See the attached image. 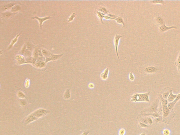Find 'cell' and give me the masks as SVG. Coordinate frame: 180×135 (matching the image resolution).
Instances as JSON below:
<instances>
[{"label": "cell", "instance_id": "35", "mask_svg": "<svg viewBox=\"0 0 180 135\" xmlns=\"http://www.w3.org/2000/svg\"><path fill=\"white\" fill-rule=\"evenodd\" d=\"M129 79L131 81H133L135 79V77L132 72H130L129 75Z\"/></svg>", "mask_w": 180, "mask_h": 135}, {"label": "cell", "instance_id": "26", "mask_svg": "<svg viewBox=\"0 0 180 135\" xmlns=\"http://www.w3.org/2000/svg\"><path fill=\"white\" fill-rule=\"evenodd\" d=\"M15 14H14L13 13H12L11 12H5L4 13H3V15L2 17H4V18H10L11 17H12L13 15H14Z\"/></svg>", "mask_w": 180, "mask_h": 135}, {"label": "cell", "instance_id": "30", "mask_svg": "<svg viewBox=\"0 0 180 135\" xmlns=\"http://www.w3.org/2000/svg\"><path fill=\"white\" fill-rule=\"evenodd\" d=\"M30 79L29 78H27L26 80L25 83H24V86H25L26 88H29V87L30 86Z\"/></svg>", "mask_w": 180, "mask_h": 135}, {"label": "cell", "instance_id": "13", "mask_svg": "<svg viewBox=\"0 0 180 135\" xmlns=\"http://www.w3.org/2000/svg\"><path fill=\"white\" fill-rule=\"evenodd\" d=\"M63 54H52L50 58L46 59V60H45V62L47 63L48 62H49V61H56L57 60L60 59L61 57L63 56Z\"/></svg>", "mask_w": 180, "mask_h": 135}, {"label": "cell", "instance_id": "2", "mask_svg": "<svg viewBox=\"0 0 180 135\" xmlns=\"http://www.w3.org/2000/svg\"><path fill=\"white\" fill-rule=\"evenodd\" d=\"M159 102H160V100H159V98L158 97H157V99L155 100L152 104H151V105L150 106L149 108H147L146 109H144L141 112V113H143V112H149V113L156 112L157 109H158V107L159 106Z\"/></svg>", "mask_w": 180, "mask_h": 135}, {"label": "cell", "instance_id": "20", "mask_svg": "<svg viewBox=\"0 0 180 135\" xmlns=\"http://www.w3.org/2000/svg\"><path fill=\"white\" fill-rule=\"evenodd\" d=\"M21 6L20 5H19V4H16L12 8L11 10V12H12V13H16V12H18L20 11L21 10Z\"/></svg>", "mask_w": 180, "mask_h": 135}, {"label": "cell", "instance_id": "21", "mask_svg": "<svg viewBox=\"0 0 180 135\" xmlns=\"http://www.w3.org/2000/svg\"><path fill=\"white\" fill-rule=\"evenodd\" d=\"M95 12H96V15L97 16V17L98 18V19H99L100 22L102 24H104L103 19H104V16L106 15H105L103 13H102L101 12H100L99 11H95Z\"/></svg>", "mask_w": 180, "mask_h": 135}, {"label": "cell", "instance_id": "8", "mask_svg": "<svg viewBox=\"0 0 180 135\" xmlns=\"http://www.w3.org/2000/svg\"><path fill=\"white\" fill-rule=\"evenodd\" d=\"M162 114L164 119L168 117L171 114V110L167 107V106H162Z\"/></svg>", "mask_w": 180, "mask_h": 135}, {"label": "cell", "instance_id": "6", "mask_svg": "<svg viewBox=\"0 0 180 135\" xmlns=\"http://www.w3.org/2000/svg\"><path fill=\"white\" fill-rule=\"evenodd\" d=\"M51 18V17H50V16H46V17H43L42 18H39L37 16H34V17H32L31 18V19H36L39 21V27H40V30L42 29V25H43V22L44 21H47V20H48L50 19Z\"/></svg>", "mask_w": 180, "mask_h": 135}, {"label": "cell", "instance_id": "27", "mask_svg": "<svg viewBox=\"0 0 180 135\" xmlns=\"http://www.w3.org/2000/svg\"><path fill=\"white\" fill-rule=\"evenodd\" d=\"M26 46H27V48L28 50H29L30 51H32V52H33V50L35 47H34L33 45L31 42H28L26 44Z\"/></svg>", "mask_w": 180, "mask_h": 135}, {"label": "cell", "instance_id": "36", "mask_svg": "<svg viewBox=\"0 0 180 135\" xmlns=\"http://www.w3.org/2000/svg\"><path fill=\"white\" fill-rule=\"evenodd\" d=\"M179 64H180V53L179 54V55L178 56V58L177 59V61H175V64L176 66H177L178 65H179Z\"/></svg>", "mask_w": 180, "mask_h": 135}, {"label": "cell", "instance_id": "18", "mask_svg": "<svg viewBox=\"0 0 180 135\" xmlns=\"http://www.w3.org/2000/svg\"><path fill=\"white\" fill-rule=\"evenodd\" d=\"M97 11L101 12L102 13L106 15H108V14L111 13L107 9H106V8L105 7L101 6H99V7H98V9Z\"/></svg>", "mask_w": 180, "mask_h": 135}, {"label": "cell", "instance_id": "42", "mask_svg": "<svg viewBox=\"0 0 180 135\" xmlns=\"http://www.w3.org/2000/svg\"><path fill=\"white\" fill-rule=\"evenodd\" d=\"M146 135V134H145V133H142V134L141 135Z\"/></svg>", "mask_w": 180, "mask_h": 135}, {"label": "cell", "instance_id": "22", "mask_svg": "<svg viewBox=\"0 0 180 135\" xmlns=\"http://www.w3.org/2000/svg\"><path fill=\"white\" fill-rule=\"evenodd\" d=\"M70 97H71V92H70V89H67L64 92L63 98L64 99L67 100V99H70Z\"/></svg>", "mask_w": 180, "mask_h": 135}, {"label": "cell", "instance_id": "5", "mask_svg": "<svg viewBox=\"0 0 180 135\" xmlns=\"http://www.w3.org/2000/svg\"><path fill=\"white\" fill-rule=\"evenodd\" d=\"M15 59L16 62V63L19 65H21L23 64L28 63L26 61V59L24 56L21 54H18L15 56Z\"/></svg>", "mask_w": 180, "mask_h": 135}, {"label": "cell", "instance_id": "33", "mask_svg": "<svg viewBox=\"0 0 180 135\" xmlns=\"http://www.w3.org/2000/svg\"><path fill=\"white\" fill-rule=\"evenodd\" d=\"M27 100L25 99H20V104L22 106H24L27 105Z\"/></svg>", "mask_w": 180, "mask_h": 135}, {"label": "cell", "instance_id": "1", "mask_svg": "<svg viewBox=\"0 0 180 135\" xmlns=\"http://www.w3.org/2000/svg\"><path fill=\"white\" fill-rule=\"evenodd\" d=\"M150 92L144 93H135L130 96V101L134 103H137V102L150 103Z\"/></svg>", "mask_w": 180, "mask_h": 135}, {"label": "cell", "instance_id": "15", "mask_svg": "<svg viewBox=\"0 0 180 135\" xmlns=\"http://www.w3.org/2000/svg\"><path fill=\"white\" fill-rule=\"evenodd\" d=\"M21 33H22V32H20L19 34H18L17 35H16V36H15V38H14L13 40H12L11 41V43H10V45L9 46V47H8V48H7V50H11V49L12 48H13V47L14 46V44H15L16 42H17L18 40V39H19V36H20V34H21Z\"/></svg>", "mask_w": 180, "mask_h": 135}, {"label": "cell", "instance_id": "3", "mask_svg": "<svg viewBox=\"0 0 180 135\" xmlns=\"http://www.w3.org/2000/svg\"><path fill=\"white\" fill-rule=\"evenodd\" d=\"M50 111H48V110L46 109H39L36 110L35 111L33 112L32 113H31V114H33V116H34L35 117H36V118H38L39 119V118L44 116L45 115H46L47 114L50 113Z\"/></svg>", "mask_w": 180, "mask_h": 135}, {"label": "cell", "instance_id": "23", "mask_svg": "<svg viewBox=\"0 0 180 135\" xmlns=\"http://www.w3.org/2000/svg\"><path fill=\"white\" fill-rule=\"evenodd\" d=\"M177 96V95H174V94L172 93V91H171L170 93L168 98H167V101H168L169 103H171V102H173V101H174Z\"/></svg>", "mask_w": 180, "mask_h": 135}, {"label": "cell", "instance_id": "17", "mask_svg": "<svg viewBox=\"0 0 180 135\" xmlns=\"http://www.w3.org/2000/svg\"><path fill=\"white\" fill-rule=\"evenodd\" d=\"M154 20H155V22H156V23L159 27H161V26H163V24H165V22H164V21L163 19L160 16H156V17H155L154 19Z\"/></svg>", "mask_w": 180, "mask_h": 135}, {"label": "cell", "instance_id": "24", "mask_svg": "<svg viewBox=\"0 0 180 135\" xmlns=\"http://www.w3.org/2000/svg\"><path fill=\"white\" fill-rule=\"evenodd\" d=\"M114 20H115V21H116V22L118 24H122V26H123V27H125V21H124V19L122 18V17H121V16H118L117 18H116V19H115Z\"/></svg>", "mask_w": 180, "mask_h": 135}, {"label": "cell", "instance_id": "39", "mask_svg": "<svg viewBox=\"0 0 180 135\" xmlns=\"http://www.w3.org/2000/svg\"><path fill=\"white\" fill-rule=\"evenodd\" d=\"M148 122L150 125H151L153 124V120L150 117H148Z\"/></svg>", "mask_w": 180, "mask_h": 135}, {"label": "cell", "instance_id": "7", "mask_svg": "<svg viewBox=\"0 0 180 135\" xmlns=\"http://www.w3.org/2000/svg\"><path fill=\"white\" fill-rule=\"evenodd\" d=\"M37 119H38V118H36V117H35L34 116H33V114H32L31 113L30 114H29V115L26 118H25V119H24L23 122H24V125H28V124L31 123V122H32L36 120Z\"/></svg>", "mask_w": 180, "mask_h": 135}, {"label": "cell", "instance_id": "28", "mask_svg": "<svg viewBox=\"0 0 180 135\" xmlns=\"http://www.w3.org/2000/svg\"><path fill=\"white\" fill-rule=\"evenodd\" d=\"M17 96L21 99H23L26 98V95L22 91H18L17 92Z\"/></svg>", "mask_w": 180, "mask_h": 135}, {"label": "cell", "instance_id": "11", "mask_svg": "<svg viewBox=\"0 0 180 135\" xmlns=\"http://www.w3.org/2000/svg\"><path fill=\"white\" fill-rule=\"evenodd\" d=\"M173 90V88H171L169 87H167L166 88H165L164 89L163 92L162 93V95L163 98H164L165 99H167V98H168L170 93L171 91H172Z\"/></svg>", "mask_w": 180, "mask_h": 135}, {"label": "cell", "instance_id": "38", "mask_svg": "<svg viewBox=\"0 0 180 135\" xmlns=\"http://www.w3.org/2000/svg\"><path fill=\"white\" fill-rule=\"evenodd\" d=\"M125 134V130L124 128H121L119 131V135H124Z\"/></svg>", "mask_w": 180, "mask_h": 135}, {"label": "cell", "instance_id": "29", "mask_svg": "<svg viewBox=\"0 0 180 135\" xmlns=\"http://www.w3.org/2000/svg\"><path fill=\"white\" fill-rule=\"evenodd\" d=\"M76 13L75 12H73V13L68 18V22H71L73 21V20H74L75 18H76Z\"/></svg>", "mask_w": 180, "mask_h": 135}, {"label": "cell", "instance_id": "41", "mask_svg": "<svg viewBox=\"0 0 180 135\" xmlns=\"http://www.w3.org/2000/svg\"><path fill=\"white\" fill-rule=\"evenodd\" d=\"M89 133V132H88V131H84V132L80 135H88Z\"/></svg>", "mask_w": 180, "mask_h": 135}, {"label": "cell", "instance_id": "14", "mask_svg": "<svg viewBox=\"0 0 180 135\" xmlns=\"http://www.w3.org/2000/svg\"><path fill=\"white\" fill-rule=\"evenodd\" d=\"M180 100V93H179L177 95L174 101H173V102H171V103H169L168 105H167V107H168L170 110H173L175 104H177Z\"/></svg>", "mask_w": 180, "mask_h": 135}, {"label": "cell", "instance_id": "34", "mask_svg": "<svg viewBox=\"0 0 180 135\" xmlns=\"http://www.w3.org/2000/svg\"><path fill=\"white\" fill-rule=\"evenodd\" d=\"M139 125H140V126L142 128H149L150 127V126L147 125L143 123V122H140V121H139Z\"/></svg>", "mask_w": 180, "mask_h": 135}, {"label": "cell", "instance_id": "32", "mask_svg": "<svg viewBox=\"0 0 180 135\" xmlns=\"http://www.w3.org/2000/svg\"><path fill=\"white\" fill-rule=\"evenodd\" d=\"M163 134L164 135H170L171 132L168 129H165L163 130Z\"/></svg>", "mask_w": 180, "mask_h": 135}, {"label": "cell", "instance_id": "19", "mask_svg": "<svg viewBox=\"0 0 180 135\" xmlns=\"http://www.w3.org/2000/svg\"><path fill=\"white\" fill-rule=\"evenodd\" d=\"M157 96H158V97L159 98V100H160L161 103L163 106H167V105H168V104H169L168 101H167V99H164V98H163L162 94L159 93Z\"/></svg>", "mask_w": 180, "mask_h": 135}, {"label": "cell", "instance_id": "31", "mask_svg": "<svg viewBox=\"0 0 180 135\" xmlns=\"http://www.w3.org/2000/svg\"><path fill=\"white\" fill-rule=\"evenodd\" d=\"M27 46H26V44H24V46H23V47H22V49H21V51H20V53H21V55H23V54H24V52H25V51H26V50H27Z\"/></svg>", "mask_w": 180, "mask_h": 135}, {"label": "cell", "instance_id": "37", "mask_svg": "<svg viewBox=\"0 0 180 135\" xmlns=\"http://www.w3.org/2000/svg\"><path fill=\"white\" fill-rule=\"evenodd\" d=\"M163 119V117H160V116H159V117H158V118H155V119H154L153 121H155V122H161V121H162Z\"/></svg>", "mask_w": 180, "mask_h": 135}, {"label": "cell", "instance_id": "4", "mask_svg": "<svg viewBox=\"0 0 180 135\" xmlns=\"http://www.w3.org/2000/svg\"><path fill=\"white\" fill-rule=\"evenodd\" d=\"M122 37V36L119 34H116L115 35L114 39V44L115 46V51H116V55L117 56V58L119 59L120 57L119 55H118V45L120 43V39Z\"/></svg>", "mask_w": 180, "mask_h": 135}, {"label": "cell", "instance_id": "25", "mask_svg": "<svg viewBox=\"0 0 180 135\" xmlns=\"http://www.w3.org/2000/svg\"><path fill=\"white\" fill-rule=\"evenodd\" d=\"M150 3L152 4H161L162 5H164L165 4V1L163 0H155V1H150Z\"/></svg>", "mask_w": 180, "mask_h": 135}, {"label": "cell", "instance_id": "16", "mask_svg": "<svg viewBox=\"0 0 180 135\" xmlns=\"http://www.w3.org/2000/svg\"><path fill=\"white\" fill-rule=\"evenodd\" d=\"M108 74H109V68H107L104 71L103 73L100 74V78L103 80H106L108 78Z\"/></svg>", "mask_w": 180, "mask_h": 135}, {"label": "cell", "instance_id": "10", "mask_svg": "<svg viewBox=\"0 0 180 135\" xmlns=\"http://www.w3.org/2000/svg\"><path fill=\"white\" fill-rule=\"evenodd\" d=\"M35 68L38 69H43L46 67V63L45 61H36L35 63L33 65Z\"/></svg>", "mask_w": 180, "mask_h": 135}, {"label": "cell", "instance_id": "40", "mask_svg": "<svg viewBox=\"0 0 180 135\" xmlns=\"http://www.w3.org/2000/svg\"><path fill=\"white\" fill-rule=\"evenodd\" d=\"M94 87H95V85H94V84L93 83L90 82L88 84V87L90 89H93L94 88Z\"/></svg>", "mask_w": 180, "mask_h": 135}, {"label": "cell", "instance_id": "12", "mask_svg": "<svg viewBox=\"0 0 180 135\" xmlns=\"http://www.w3.org/2000/svg\"><path fill=\"white\" fill-rule=\"evenodd\" d=\"M159 69L158 68H156L154 66H149L147 67L144 68V70L145 72L149 73H153L158 71Z\"/></svg>", "mask_w": 180, "mask_h": 135}, {"label": "cell", "instance_id": "9", "mask_svg": "<svg viewBox=\"0 0 180 135\" xmlns=\"http://www.w3.org/2000/svg\"><path fill=\"white\" fill-rule=\"evenodd\" d=\"M171 29H177V27L174 26H172L171 27H167L165 25V24H163V26H162L161 27H159V30L162 33L165 32L169 31L170 30H171Z\"/></svg>", "mask_w": 180, "mask_h": 135}]
</instances>
